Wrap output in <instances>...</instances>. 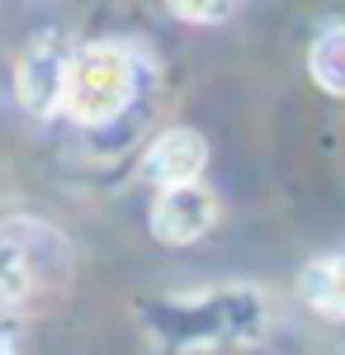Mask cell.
<instances>
[{
    "instance_id": "6da1fadb",
    "label": "cell",
    "mask_w": 345,
    "mask_h": 355,
    "mask_svg": "<svg viewBox=\"0 0 345 355\" xmlns=\"http://www.w3.org/2000/svg\"><path fill=\"white\" fill-rule=\"evenodd\" d=\"M142 327L166 351H218V346H256L269 331V299L251 284L199 289V294H166L137 303Z\"/></svg>"
},
{
    "instance_id": "7a4b0ae2",
    "label": "cell",
    "mask_w": 345,
    "mask_h": 355,
    "mask_svg": "<svg viewBox=\"0 0 345 355\" xmlns=\"http://www.w3.org/2000/svg\"><path fill=\"white\" fill-rule=\"evenodd\" d=\"M76 275L71 237L48 218H19L0 223V313L24 318L28 308L62 299Z\"/></svg>"
},
{
    "instance_id": "3957f363",
    "label": "cell",
    "mask_w": 345,
    "mask_h": 355,
    "mask_svg": "<svg viewBox=\"0 0 345 355\" xmlns=\"http://www.w3.org/2000/svg\"><path fill=\"white\" fill-rule=\"evenodd\" d=\"M142 95V62L123 43H80L62 95V119L76 128H114Z\"/></svg>"
},
{
    "instance_id": "277c9868",
    "label": "cell",
    "mask_w": 345,
    "mask_h": 355,
    "mask_svg": "<svg viewBox=\"0 0 345 355\" xmlns=\"http://www.w3.org/2000/svg\"><path fill=\"white\" fill-rule=\"evenodd\" d=\"M76 48L80 43H71L62 28H43L15 57V105L28 119H62V95H67Z\"/></svg>"
},
{
    "instance_id": "5b68a950",
    "label": "cell",
    "mask_w": 345,
    "mask_h": 355,
    "mask_svg": "<svg viewBox=\"0 0 345 355\" xmlns=\"http://www.w3.org/2000/svg\"><path fill=\"white\" fill-rule=\"evenodd\" d=\"M222 218V204L209 185H180V190H161L147 214V232L161 246H194L204 242Z\"/></svg>"
},
{
    "instance_id": "8992f818",
    "label": "cell",
    "mask_w": 345,
    "mask_h": 355,
    "mask_svg": "<svg viewBox=\"0 0 345 355\" xmlns=\"http://www.w3.org/2000/svg\"><path fill=\"white\" fill-rule=\"evenodd\" d=\"M209 166V137L199 128H166V133L152 137V147L142 152L137 162V180L152 185V190H180V185H204Z\"/></svg>"
},
{
    "instance_id": "52a82bcc",
    "label": "cell",
    "mask_w": 345,
    "mask_h": 355,
    "mask_svg": "<svg viewBox=\"0 0 345 355\" xmlns=\"http://www.w3.org/2000/svg\"><path fill=\"white\" fill-rule=\"evenodd\" d=\"M298 294H303V303L317 318L345 322V256H317V261H308L303 275H298Z\"/></svg>"
},
{
    "instance_id": "ba28073f",
    "label": "cell",
    "mask_w": 345,
    "mask_h": 355,
    "mask_svg": "<svg viewBox=\"0 0 345 355\" xmlns=\"http://www.w3.org/2000/svg\"><path fill=\"white\" fill-rule=\"evenodd\" d=\"M308 76L321 95L345 100V19H331L312 33V48H308Z\"/></svg>"
},
{
    "instance_id": "9c48e42d",
    "label": "cell",
    "mask_w": 345,
    "mask_h": 355,
    "mask_svg": "<svg viewBox=\"0 0 345 355\" xmlns=\"http://www.w3.org/2000/svg\"><path fill=\"white\" fill-rule=\"evenodd\" d=\"M166 10L185 24H222V19L237 15V5H218V0H170Z\"/></svg>"
},
{
    "instance_id": "30bf717a",
    "label": "cell",
    "mask_w": 345,
    "mask_h": 355,
    "mask_svg": "<svg viewBox=\"0 0 345 355\" xmlns=\"http://www.w3.org/2000/svg\"><path fill=\"white\" fill-rule=\"evenodd\" d=\"M0 355H33L28 318H15V313H0Z\"/></svg>"
}]
</instances>
